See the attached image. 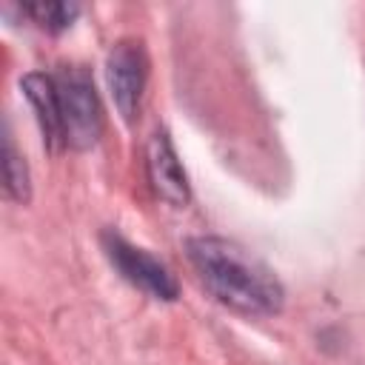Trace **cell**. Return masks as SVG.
<instances>
[{
  "mask_svg": "<svg viewBox=\"0 0 365 365\" xmlns=\"http://www.w3.org/2000/svg\"><path fill=\"white\" fill-rule=\"evenodd\" d=\"M185 254L202 285L245 317H271L282 308V285L274 271L225 237H191Z\"/></svg>",
  "mask_w": 365,
  "mask_h": 365,
  "instance_id": "6da1fadb",
  "label": "cell"
},
{
  "mask_svg": "<svg viewBox=\"0 0 365 365\" xmlns=\"http://www.w3.org/2000/svg\"><path fill=\"white\" fill-rule=\"evenodd\" d=\"M63 143L74 151H86L97 143L103 131V106L91 74L83 66H66L54 74Z\"/></svg>",
  "mask_w": 365,
  "mask_h": 365,
  "instance_id": "7a4b0ae2",
  "label": "cell"
},
{
  "mask_svg": "<svg viewBox=\"0 0 365 365\" xmlns=\"http://www.w3.org/2000/svg\"><path fill=\"white\" fill-rule=\"evenodd\" d=\"M103 248H106V257L111 259V265L120 271V277L128 279L131 285L143 288L145 294H151L157 299H174L177 297V279L148 251L131 245L125 237H120L114 231L103 234Z\"/></svg>",
  "mask_w": 365,
  "mask_h": 365,
  "instance_id": "3957f363",
  "label": "cell"
},
{
  "mask_svg": "<svg viewBox=\"0 0 365 365\" xmlns=\"http://www.w3.org/2000/svg\"><path fill=\"white\" fill-rule=\"evenodd\" d=\"M106 74H108V86H111V97H114L117 111L123 114L125 123H131L137 117L145 77H148V60H145L143 43L140 40H120L108 51Z\"/></svg>",
  "mask_w": 365,
  "mask_h": 365,
  "instance_id": "277c9868",
  "label": "cell"
},
{
  "mask_svg": "<svg viewBox=\"0 0 365 365\" xmlns=\"http://www.w3.org/2000/svg\"><path fill=\"white\" fill-rule=\"evenodd\" d=\"M145 168H148V182L154 194L171 205H185L188 202V180L182 171V163L168 140V131H154L145 148Z\"/></svg>",
  "mask_w": 365,
  "mask_h": 365,
  "instance_id": "5b68a950",
  "label": "cell"
},
{
  "mask_svg": "<svg viewBox=\"0 0 365 365\" xmlns=\"http://www.w3.org/2000/svg\"><path fill=\"white\" fill-rule=\"evenodd\" d=\"M23 91L29 97V103L37 111V123L43 131V140L48 143V148H60L63 143V123H60V103H57V86H54V74H26L23 77Z\"/></svg>",
  "mask_w": 365,
  "mask_h": 365,
  "instance_id": "8992f818",
  "label": "cell"
},
{
  "mask_svg": "<svg viewBox=\"0 0 365 365\" xmlns=\"http://www.w3.org/2000/svg\"><path fill=\"white\" fill-rule=\"evenodd\" d=\"M3 177H6L9 197L17 200V202H26L29 200V168H26L23 157L17 154L9 134H6V143H3Z\"/></svg>",
  "mask_w": 365,
  "mask_h": 365,
  "instance_id": "52a82bcc",
  "label": "cell"
},
{
  "mask_svg": "<svg viewBox=\"0 0 365 365\" xmlns=\"http://www.w3.org/2000/svg\"><path fill=\"white\" fill-rule=\"evenodd\" d=\"M23 11L37 26H43L48 31H60V29H66L77 17L80 9L74 3H29V6H23Z\"/></svg>",
  "mask_w": 365,
  "mask_h": 365,
  "instance_id": "ba28073f",
  "label": "cell"
}]
</instances>
